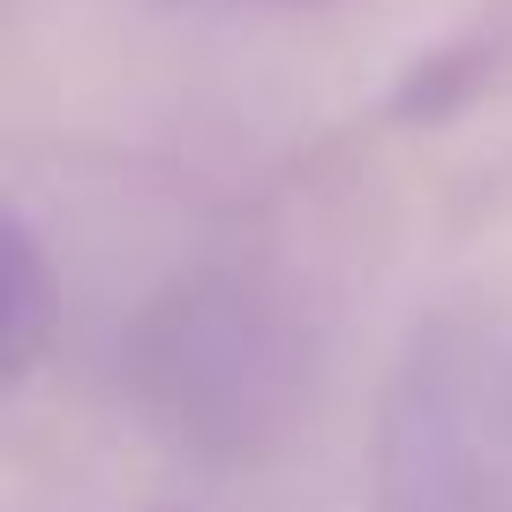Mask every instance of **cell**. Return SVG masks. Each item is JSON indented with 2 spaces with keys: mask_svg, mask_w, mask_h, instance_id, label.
Wrapping results in <instances>:
<instances>
[{
  "mask_svg": "<svg viewBox=\"0 0 512 512\" xmlns=\"http://www.w3.org/2000/svg\"><path fill=\"white\" fill-rule=\"evenodd\" d=\"M377 512H512V309L460 302L415 324L369 445Z\"/></svg>",
  "mask_w": 512,
  "mask_h": 512,
  "instance_id": "1",
  "label": "cell"
},
{
  "mask_svg": "<svg viewBox=\"0 0 512 512\" xmlns=\"http://www.w3.org/2000/svg\"><path fill=\"white\" fill-rule=\"evenodd\" d=\"M53 317H61V302H53L46 249H38L23 211H8L0 219V384H23L38 369V354L53 339Z\"/></svg>",
  "mask_w": 512,
  "mask_h": 512,
  "instance_id": "2",
  "label": "cell"
}]
</instances>
